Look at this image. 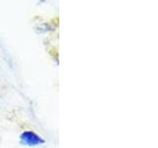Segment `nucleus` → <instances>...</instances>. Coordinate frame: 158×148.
<instances>
[{
  "instance_id": "f257e3e1",
  "label": "nucleus",
  "mask_w": 158,
  "mask_h": 148,
  "mask_svg": "<svg viewBox=\"0 0 158 148\" xmlns=\"http://www.w3.org/2000/svg\"><path fill=\"white\" fill-rule=\"evenodd\" d=\"M21 140L23 144H26L29 146H35L44 142L41 137L32 131H25L24 133H22Z\"/></svg>"
}]
</instances>
